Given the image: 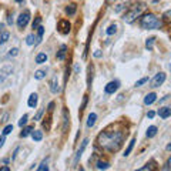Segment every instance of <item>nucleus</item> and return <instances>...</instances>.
<instances>
[{
  "instance_id": "f257e3e1",
  "label": "nucleus",
  "mask_w": 171,
  "mask_h": 171,
  "mask_svg": "<svg viewBox=\"0 0 171 171\" xmlns=\"http://www.w3.org/2000/svg\"><path fill=\"white\" fill-rule=\"evenodd\" d=\"M123 141L121 131H103L97 137V143L107 151H117Z\"/></svg>"
},
{
  "instance_id": "f03ea898",
  "label": "nucleus",
  "mask_w": 171,
  "mask_h": 171,
  "mask_svg": "<svg viewBox=\"0 0 171 171\" xmlns=\"http://www.w3.org/2000/svg\"><path fill=\"white\" fill-rule=\"evenodd\" d=\"M144 9H145L144 3H136V4H133V6L130 7L127 12H125L123 19H124L125 23H133V21L137 19L140 14L144 12Z\"/></svg>"
},
{
  "instance_id": "7ed1b4c3",
  "label": "nucleus",
  "mask_w": 171,
  "mask_h": 171,
  "mask_svg": "<svg viewBox=\"0 0 171 171\" xmlns=\"http://www.w3.org/2000/svg\"><path fill=\"white\" fill-rule=\"evenodd\" d=\"M140 24L143 29H147V30H153V29H160L161 27V21L158 20V17L153 13H147L145 16L141 17V21Z\"/></svg>"
},
{
  "instance_id": "20e7f679",
  "label": "nucleus",
  "mask_w": 171,
  "mask_h": 171,
  "mask_svg": "<svg viewBox=\"0 0 171 171\" xmlns=\"http://www.w3.org/2000/svg\"><path fill=\"white\" fill-rule=\"evenodd\" d=\"M29 20H30V12L29 10L21 12L19 14V17H17V27L19 29H24L27 26V23H29Z\"/></svg>"
},
{
  "instance_id": "39448f33",
  "label": "nucleus",
  "mask_w": 171,
  "mask_h": 171,
  "mask_svg": "<svg viewBox=\"0 0 171 171\" xmlns=\"http://www.w3.org/2000/svg\"><path fill=\"white\" fill-rule=\"evenodd\" d=\"M57 29L61 34H69L70 30H71V24L69 23V20H60L59 24H57Z\"/></svg>"
},
{
  "instance_id": "423d86ee",
  "label": "nucleus",
  "mask_w": 171,
  "mask_h": 171,
  "mask_svg": "<svg viewBox=\"0 0 171 171\" xmlns=\"http://www.w3.org/2000/svg\"><path fill=\"white\" fill-rule=\"evenodd\" d=\"M164 81H165V73H157V74L154 76V79L151 80V87L157 88V87H160Z\"/></svg>"
},
{
  "instance_id": "0eeeda50",
  "label": "nucleus",
  "mask_w": 171,
  "mask_h": 171,
  "mask_svg": "<svg viewBox=\"0 0 171 171\" xmlns=\"http://www.w3.org/2000/svg\"><path fill=\"white\" fill-rule=\"evenodd\" d=\"M119 87H120L119 80H113V81H110V83L104 87V91L107 93V94H114V93L119 90Z\"/></svg>"
},
{
  "instance_id": "6e6552de",
  "label": "nucleus",
  "mask_w": 171,
  "mask_h": 171,
  "mask_svg": "<svg viewBox=\"0 0 171 171\" xmlns=\"http://www.w3.org/2000/svg\"><path fill=\"white\" fill-rule=\"evenodd\" d=\"M50 91L53 94H57L60 91V87H59V80H57V76H54L50 81Z\"/></svg>"
},
{
  "instance_id": "1a4fd4ad",
  "label": "nucleus",
  "mask_w": 171,
  "mask_h": 171,
  "mask_svg": "<svg viewBox=\"0 0 171 171\" xmlns=\"http://www.w3.org/2000/svg\"><path fill=\"white\" fill-rule=\"evenodd\" d=\"M12 71H13V67H12V66H6L4 69H1V70H0V83H1L3 80L6 79V77H7V76H9V74H10Z\"/></svg>"
},
{
  "instance_id": "9d476101",
  "label": "nucleus",
  "mask_w": 171,
  "mask_h": 171,
  "mask_svg": "<svg viewBox=\"0 0 171 171\" xmlns=\"http://www.w3.org/2000/svg\"><path fill=\"white\" fill-rule=\"evenodd\" d=\"M158 116L161 117V119H168L171 116V108L170 107H161L160 110H158Z\"/></svg>"
},
{
  "instance_id": "9b49d317",
  "label": "nucleus",
  "mask_w": 171,
  "mask_h": 171,
  "mask_svg": "<svg viewBox=\"0 0 171 171\" xmlns=\"http://www.w3.org/2000/svg\"><path fill=\"white\" fill-rule=\"evenodd\" d=\"M37 100H39L37 94H36V93H32V94H30V97H29V100H27L29 107H30V108H34V107L37 105Z\"/></svg>"
},
{
  "instance_id": "f8f14e48",
  "label": "nucleus",
  "mask_w": 171,
  "mask_h": 171,
  "mask_svg": "<svg viewBox=\"0 0 171 171\" xmlns=\"http://www.w3.org/2000/svg\"><path fill=\"white\" fill-rule=\"evenodd\" d=\"M156 100H157V94H156V93H148V94L145 96V99H144V104L150 105V104H153Z\"/></svg>"
},
{
  "instance_id": "ddd939ff",
  "label": "nucleus",
  "mask_w": 171,
  "mask_h": 171,
  "mask_svg": "<svg viewBox=\"0 0 171 171\" xmlns=\"http://www.w3.org/2000/svg\"><path fill=\"white\" fill-rule=\"evenodd\" d=\"M87 143H88V140L86 138L84 141L81 143V147H80L79 150H77V154H76V160H74V163H76V164L79 163V160H80V157H81V154H83V151H84V148H86V145H87Z\"/></svg>"
},
{
  "instance_id": "4468645a",
  "label": "nucleus",
  "mask_w": 171,
  "mask_h": 171,
  "mask_svg": "<svg viewBox=\"0 0 171 171\" xmlns=\"http://www.w3.org/2000/svg\"><path fill=\"white\" fill-rule=\"evenodd\" d=\"M96 120H97V114H96V113L88 114V119H87V127H88V128H91L93 125L96 124Z\"/></svg>"
},
{
  "instance_id": "2eb2a0df",
  "label": "nucleus",
  "mask_w": 171,
  "mask_h": 171,
  "mask_svg": "<svg viewBox=\"0 0 171 171\" xmlns=\"http://www.w3.org/2000/svg\"><path fill=\"white\" fill-rule=\"evenodd\" d=\"M46 61H47L46 53H39V54L36 56V63H37V64H43V63H46Z\"/></svg>"
},
{
  "instance_id": "dca6fc26",
  "label": "nucleus",
  "mask_w": 171,
  "mask_h": 171,
  "mask_svg": "<svg viewBox=\"0 0 171 171\" xmlns=\"http://www.w3.org/2000/svg\"><path fill=\"white\" fill-rule=\"evenodd\" d=\"M157 134V127L156 125H150L148 128H147V133H145V136L148 138H153L154 136Z\"/></svg>"
},
{
  "instance_id": "f3484780",
  "label": "nucleus",
  "mask_w": 171,
  "mask_h": 171,
  "mask_svg": "<svg viewBox=\"0 0 171 171\" xmlns=\"http://www.w3.org/2000/svg\"><path fill=\"white\" fill-rule=\"evenodd\" d=\"M32 138L34 141H41L43 140V133L39 131V130H34V131H32Z\"/></svg>"
},
{
  "instance_id": "a211bd4d",
  "label": "nucleus",
  "mask_w": 171,
  "mask_h": 171,
  "mask_svg": "<svg viewBox=\"0 0 171 171\" xmlns=\"http://www.w3.org/2000/svg\"><path fill=\"white\" fill-rule=\"evenodd\" d=\"M66 52H67V46H66V44H63V46L60 47L59 53H57V59H59V60H64V56H66Z\"/></svg>"
},
{
  "instance_id": "6ab92c4d",
  "label": "nucleus",
  "mask_w": 171,
  "mask_h": 171,
  "mask_svg": "<svg viewBox=\"0 0 171 171\" xmlns=\"http://www.w3.org/2000/svg\"><path fill=\"white\" fill-rule=\"evenodd\" d=\"M32 131H33V127L32 125H29V127H26V128H23V131L20 133V137H27L29 134H32Z\"/></svg>"
},
{
  "instance_id": "aec40b11",
  "label": "nucleus",
  "mask_w": 171,
  "mask_h": 171,
  "mask_svg": "<svg viewBox=\"0 0 171 171\" xmlns=\"http://www.w3.org/2000/svg\"><path fill=\"white\" fill-rule=\"evenodd\" d=\"M134 143H136V138H133L131 141H130V144H128V147L125 148V151H124V157H127V156H130V153H131L133 147H134Z\"/></svg>"
},
{
  "instance_id": "412c9836",
  "label": "nucleus",
  "mask_w": 171,
  "mask_h": 171,
  "mask_svg": "<svg viewBox=\"0 0 171 171\" xmlns=\"http://www.w3.org/2000/svg\"><path fill=\"white\" fill-rule=\"evenodd\" d=\"M44 76H46V70H37V71L34 73V79L36 80L44 79Z\"/></svg>"
},
{
  "instance_id": "4be33fe9",
  "label": "nucleus",
  "mask_w": 171,
  "mask_h": 171,
  "mask_svg": "<svg viewBox=\"0 0 171 171\" xmlns=\"http://www.w3.org/2000/svg\"><path fill=\"white\" fill-rule=\"evenodd\" d=\"M108 167H110V164H108L107 161H99V163H97V168H99V170H107Z\"/></svg>"
},
{
  "instance_id": "5701e85b",
  "label": "nucleus",
  "mask_w": 171,
  "mask_h": 171,
  "mask_svg": "<svg viewBox=\"0 0 171 171\" xmlns=\"http://www.w3.org/2000/svg\"><path fill=\"white\" fill-rule=\"evenodd\" d=\"M154 37H150V39H147L145 41V47H147V50H153V46H154Z\"/></svg>"
},
{
  "instance_id": "b1692460",
  "label": "nucleus",
  "mask_w": 171,
  "mask_h": 171,
  "mask_svg": "<svg viewBox=\"0 0 171 171\" xmlns=\"http://www.w3.org/2000/svg\"><path fill=\"white\" fill-rule=\"evenodd\" d=\"M91 81H93V67L88 66V77H87V86L88 87L91 86Z\"/></svg>"
},
{
  "instance_id": "393cba45",
  "label": "nucleus",
  "mask_w": 171,
  "mask_h": 171,
  "mask_svg": "<svg viewBox=\"0 0 171 171\" xmlns=\"http://www.w3.org/2000/svg\"><path fill=\"white\" fill-rule=\"evenodd\" d=\"M76 9H77L76 4H70V6L66 7V13L67 14H74V13H76Z\"/></svg>"
},
{
  "instance_id": "a878e982",
  "label": "nucleus",
  "mask_w": 171,
  "mask_h": 171,
  "mask_svg": "<svg viewBox=\"0 0 171 171\" xmlns=\"http://www.w3.org/2000/svg\"><path fill=\"white\" fill-rule=\"evenodd\" d=\"M116 32H117V26H116V24H111V26H110L108 29H107V30H105V33L108 34V36H111V34H114Z\"/></svg>"
},
{
  "instance_id": "bb28decb",
  "label": "nucleus",
  "mask_w": 171,
  "mask_h": 171,
  "mask_svg": "<svg viewBox=\"0 0 171 171\" xmlns=\"http://www.w3.org/2000/svg\"><path fill=\"white\" fill-rule=\"evenodd\" d=\"M9 36H10L9 32H4V33L1 34V37H0V46H1V44H4L7 40H9Z\"/></svg>"
},
{
  "instance_id": "cd10ccee",
  "label": "nucleus",
  "mask_w": 171,
  "mask_h": 171,
  "mask_svg": "<svg viewBox=\"0 0 171 171\" xmlns=\"http://www.w3.org/2000/svg\"><path fill=\"white\" fill-rule=\"evenodd\" d=\"M37 30H39V34H37V43H40V41H41V37H43V33H44V27L39 26L37 27Z\"/></svg>"
},
{
  "instance_id": "c85d7f7f",
  "label": "nucleus",
  "mask_w": 171,
  "mask_h": 171,
  "mask_svg": "<svg viewBox=\"0 0 171 171\" xmlns=\"http://www.w3.org/2000/svg\"><path fill=\"white\" fill-rule=\"evenodd\" d=\"M13 131V125L12 124H7L4 128H3V136H7V134H10V133Z\"/></svg>"
},
{
  "instance_id": "c756f323",
  "label": "nucleus",
  "mask_w": 171,
  "mask_h": 171,
  "mask_svg": "<svg viewBox=\"0 0 171 171\" xmlns=\"http://www.w3.org/2000/svg\"><path fill=\"white\" fill-rule=\"evenodd\" d=\"M34 40H36L34 34H29V36L26 37V43L29 44V46H32V44H34Z\"/></svg>"
},
{
  "instance_id": "7c9ffc66",
  "label": "nucleus",
  "mask_w": 171,
  "mask_h": 171,
  "mask_svg": "<svg viewBox=\"0 0 171 171\" xmlns=\"http://www.w3.org/2000/svg\"><path fill=\"white\" fill-rule=\"evenodd\" d=\"M47 161L49 160H43V163L40 164V167H39V171H49V167H47Z\"/></svg>"
},
{
  "instance_id": "2f4dec72",
  "label": "nucleus",
  "mask_w": 171,
  "mask_h": 171,
  "mask_svg": "<svg viewBox=\"0 0 171 171\" xmlns=\"http://www.w3.org/2000/svg\"><path fill=\"white\" fill-rule=\"evenodd\" d=\"M17 54H19V49H17V47H13V49L9 50V56H10V57H16Z\"/></svg>"
},
{
  "instance_id": "473e14b6",
  "label": "nucleus",
  "mask_w": 171,
  "mask_h": 171,
  "mask_svg": "<svg viewBox=\"0 0 171 171\" xmlns=\"http://www.w3.org/2000/svg\"><path fill=\"white\" fill-rule=\"evenodd\" d=\"M63 119H64V125H63V130H66L67 125H69V117H67V110L63 111Z\"/></svg>"
},
{
  "instance_id": "72a5a7b5",
  "label": "nucleus",
  "mask_w": 171,
  "mask_h": 171,
  "mask_svg": "<svg viewBox=\"0 0 171 171\" xmlns=\"http://www.w3.org/2000/svg\"><path fill=\"white\" fill-rule=\"evenodd\" d=\"M27 119H29V116H27V114H23V117L19 120V125H20V127H23V125L26 124V123H27Z\"/></svg>"
},
{
  "instance_id": "f704fd0d",
  "label": "nucleus",
  "mask_w": 171,
  "mask_h": 171,
  "mask_svg": "<svg viewBox=\"0 0 171 171\" xmlns=\"http://www.w3.org/2000/svg\"><path fill=\"white\" fill-rule=\"evenodd\" d=\"M147 81H148V77H143V79H140V80L137 81V83H136V87H140V86L145 84Z\"/></svg>"
},
{
  "instance_id": "c9c22d12",
  "label": "nucleus",
  "mask_w": 171,
  "mask_h": 171,
  "mask_svg": "<svg viewBox=\"0 0 171 171\" xmlns=\"http://www.w3.org/2000/svg\"><path fill=\"white\" fill-rule=\"evenodd\" d=\"M40 23H41V17H36V20L33 21V29H37L40 26Z\"/></svg>"
},
{
  "instance_id": "e433bc0d",
  "label": "nucleus",
  "mask_w": 171,
  "mask_h": 171,
  "mask_svg": "<svg viewBox=\"0 0 171 171\" xmlns=\"http://www.w3.org/2000/svg\"><path fill=\"white\" fill-rule=\"evenodd\" d=\"M170 163H171V160L168 158V160H167V163L164 164V167H163V171H170Z\"/></svg>"
},
{
  "instance_id": "4c0bfd02",
  "label": "nucleus",
  "mask_w": 171,
  "mask_h": 171,
  "mask_svg": "<svg viewBox=\"0 0 171 171\" xmlns=\"http://www.w3.org/2000/svg\"><path fill=\"white\" fill-rule=\"evenodd\" d=\"M153 170V165L151 164H147V165H144L141 170H137V171H151Z\"/></svg>"
},
{
  "instance_id": "58836bf2",
  "label": "nucleus",
  "mask_w": 171,
  "mask_h": 171,
  "mask_svg": "<svg viewBox=\"0 0 171 171\" xmlns=\"http://www.w3.org/2000/svg\"><path fill=\"white\" fill-rule=\"evenodd\" d=\"M86 104H87V96H84V99H83V104L80 105V111H83V110H84Z\"/></svg>"
},
{
  "instance_id": "ea45409f",
  "label": "nucleus",
  "mask_w": 171,
  "mask_h": 171,
  "mask_svg": "<svg viewBox=\"0 0 171 171\" xmlns=\"http://www.w3.org/2000/svg\"><path fill=\"white\" fill-rule=\"evenodd\" d=\"M43 113H44V110L41 108V110H40V111L37 113V114H36V117H34V120H40V119H41V116H43Z\"/></svg>"
},
{
  "instance_id": "a19ab883",
  "label": "nucleus",
  "mask_w": 171,
  "mask_h": 171,
  "mask_svg": "<svg viewBox=\"0 0 171 171\" xmlns=\"http://www.w3.org/2000/svg\"><path fill=\"white\" fill-rule=\"evenodd\" d=\"M154 116H156V113H154V111H148V113H147V117H148V119H154Z\"/></svg>"
},
{
  "instance_id": "79ce46f5",
  "label": "nucleus",
  "mask_w": 171,
  "mask_h": 171,
  "mask_svg": "<svg viewBox=\"0 0 171 171\" xmlns=\"http://www.w3.org/2000/svg\"><path fill=\"white\" fill-rule=\"evenodd\" d=\"M94 57H97V59L101 57V52H100V50H96V52H94Z\"/></svg>"
},
{
  "instance_id": "37998d69",
  "label": "nucleus",
  "mask_w": 171,
  "mask_h": 171,
  "mask_svg": "<svg viewBox=\"0 0 171 171\" xmlns=\"http://www.w3.org/2000/svg\"><path fill=\"white\" fill-rule=\"evenodd\" d=\"M0 171H10V168L7 165H3V167H0Z\"/></svg>"
},
{
  "instance_id": "c03bdc74",
  "label": "nucleus",
  "mask_w": 171,
  "mask_h": 171,
  "mask_svg": "<svg viewBox=\"0 0 171 171\" xmlns=\"http://www.w3.org/2000/svg\"><path fill=\"white\" fill-rule=\"evenodd\" d=\"M3 145H4V136L0 137V147H3Z\"/></svg>"
},
{
  "instance_id": "a18cd8bd",
  "label": "nucleus",
  "mask_w": 171,
  "mask_h": 171,
  "mask_svg": "<svg viewBox=\"0 0 171 171\" xmlns=\"http://www.w3.org/2000/svg\"><path fill=\"white\" fill-rule=\"evenodd\" d=\"M53 107H54V103H50V104H49V110H50V111L53 110Z\"/></svg>"
},
{
  "instance_id": "49530a36",
  "label": "nucleus",
  "mask_w": 171,
  "mask_h": 171,
  "mask_svg": "<svg viewBox=\"0 0 171 171\" xmlns=\"http://www.w3.org/2000/svg\"><path fill=\"white\" fill-rule=\"evenodd\" d=\"M16 1H19V3H20V1H23V0H16Z\"/></svg>"
}]
</instances>
